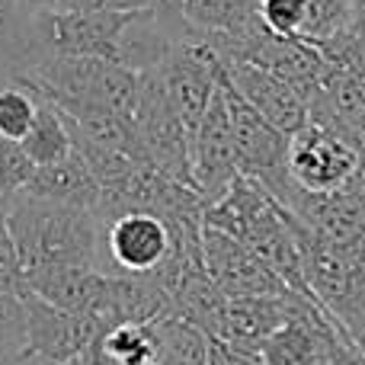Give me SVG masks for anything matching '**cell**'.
<instances>
[{
	"mask_svg": "<svg viewBox=\"0 0 365 365\" xmlns=\"http://www.w3.org/2000/svg\"><path fill=\"white\" fill-rule=\"evenodd\" d=\"M4 212L26 272L55 263H90L103 269L106 221L100 218V212L36 199L26 192L10 195L4 202Z\"/></svg>",
	"mask_w": 365,
	"mask_h": 365,
	"instance_id": "1",
	"label": "cell"
},
{
	"mask_svg": "<svg viewBox=\"0 0 365 365\" xmlns=\"http://www.w3.org/2000/svg\"><path fill=\"white\" fill-rule=\"evenodd\" d=\"M173 247V225L154 208H125L103 227V272L154 276Z\"/></svg>",
	"mask_w": 365,
	"mask_h": 365,
	"instance_id": "2",
	"label": "cell"
},
{
	"mask_svg": "<svg viewBox=\"0 0 365 365\" xmlns=\"http://www.w3.org/2000/svg\"><path fill=\"white\" fill-rule=\"evenodd\" d=\"M289 177L311 192H334L359 173V148L346 135L304 122L289 135Z\"/></svg>",
	"mask_w": 365,
	"mask_h": 365,
	"instance_id": "3",
	"label": "cell"
},
{
	"mask_svg": "<svg viewBox=\"0 0 365 365\" xmlns=\"http://www.w3.org/2000/svg\"><path fill=\"white\" fill-rule=\"evenodd\" d=\"M189 158H192V186L205 205L221 199L234 186V180L240 177V158H237V145H234V132H231V115H227L225 83H218V90L212 93L205 113H202L199 125H195Z\"/></svg>",
	"mask_w": 365,
	"mask_h": 365,
	"instance_id": "4",
	"label": "cell"
},
{
	"mask_svg": "<svg viewBox=\"0 0 365 365\" xmlns=\"http://www.w3.org/2000/svg\"><path fill=\"white\" fill-rule=\"evenodd\" d=\"M221 83H225V100H227V115H231L234 145H237V158H240V173L263 182L266 189H276L289 177V164H285L289 135L279 132L272 122H266L227 81Z\"/></svg>",
	"mask_w": 365,
	"mask_h": 365,
	"instance_id": "5",
	"label": "cell"
},
{
	"mask_svg": "<svg viewBox=\"0 0 365 365\" xmlns=\"http://www.w3.org/2000/svg\"><path fill=\"white\" fill-rule=\"evenodd\" d=\"M202 253H205V269L215 279L227 298L244 295H279L289 292L285 279L259 257L253 247L237 240L234 234H225L218 227H202Z\"/></svg>",
	"mask_w": 365,
	"mask_h": 365,
	"instance_id": "6",
	"label": "cell"
},
{
	"mask_svg": "<svg viewBox=\"0 0 365 365\" xmlns=\"http://www.w3.org/2000/svg\"><path fill=\"white\" fill-rule=\"evenodd\" d=\"M225 81L263 115L266 122L279 128V132L292 135L295 128H302L308 122V103L304 96L292 87L289 81H282L279 74L259 68L250 61H225Z\"/></svg>",
	"mask_w": 365,
	"mask_h": 365,
	"instance_id": "7",
	"label": "cell"
},
{
	"mask_svg": "<svg viewBox=\"0 0 365 365\" xmlns=\"http://www.w3.org/2000/svg\"><path fill=\"white\" fill-rule=\"evenodd\" d=\"M26 317H29V349L51 356L55 362H64L71 356L83 353L106 334V327L93 314L61 311L55 304H48L45 298H38L32 289L26 292Z\"/></svg>",
	"mask_w": 365,
	"mask_h": 365,
	"instance_id": "8",
	"label": "cell"
},
{
	"mask_svg": "<svg viewBox=\"0 0 365 365\" xmlns=\"http://www.w3.org/2000/svg\"><path fill=\"white\" fill-rule=\"evenodd\" d=\"M304 295H308V292L289 289V292H279V295L227 298V304H225V330H221V336L250 343V346H259L272 330H279L292 314H295Z\"/></svg>",
	"mask_w": 365,
	"mask_h": 365,
	"instance_id": "9",
	"label": "cell"
},
{
	"mask_svg": "<svg viewBox=\"0 0 365 365\" xmlns=\"http://www.w3.org/2000/svg\"><path fill=\"white\" fill-rule=\"evenodd\" d=\"M19 192L36 195V199L64 202V205L93 208V212H100L103 186H100V180H96V173L90 170V164L81 158V151L74 148L71 158L58 160V164L36 167L32 177L26 180V186L19 189Z\"/></svg>",
	"mask_w": 365,
	"mask_h": 365,
	"instance_id": "10",
	"label": "cell"
},
{
	"mask_svg": "<svg viewBox=\"0 0 365 365\" xmlns=\"http://www.w3.org/2000/svg\"><path fill=\"white\" fill-rule=\"evenodd\" d=\"M103 279L106 272L90 263H55L26 272V282L38 298L71 314H83L93 304L96 292L103 289Z\"/></svg>",
	"mask_w": 365,
	"mask_h": 365,
	"instance_id": "11",
	"label": "cell"
},
{
	"mask_svg": "<svg viewBox=\"0 0 365 365\" xmlns=\"http://www.w3.org/2000/svg\"><path fill=\"white\" fill-rule=\"evenodd\" d=\"M154 362L158 365H205L208 362V334L180 317L177 311L154 317Z\"/></svg>",
	"mask_w": 365,
	"mask_h": 365,
	"instance_id": "12",
	"label": "cell"
},
{
	"mask_svg": "<svg viewBox=\"0 0 365 365\" xmlns=\"http://www.w3.org/2000/svg\"><path fill=\"white\" fill-rule=\"evenodd\" d=\"M19 148H23L26 158H29L36 167L58 164V160H64V158L74 154V135H71V125H68V119H64V113L51 100H42V96H38L36 119H32L26 138L19 141Z\"/></svg>",
	"mask_w": 365,
	"mask_h": 365,
	"instance_id": "13",
	"label": "cell"
},
{
	"mask_svg": "<svg viewBox=\"0 0 365 365\" xmlns=\"http://www.w3.org/2000/svg\"><path fill=\"white\" fill-rule=\"evenodd\" d=\"M182 19L199 32H240L259 19V0H186Z\"/></svg>",
	"mask_w": 365,
	"mask_h": 365,
	"instance_id": "14",
	"label": "cell"
},
{
	"mask_svg": "<svg viewBox=\"0 0 365 365\" xmlns=\"http://www.w3.org/2000/svg\"><path fill=\"white\" fill-rule=\"evenodd\" d=\"M100 349L115 365H151L154 362V336L148 324H115L100 336Z\"/></svg>",
	"mask_w": 365,
	"mask_h": 365,
	"instance_id": "15",
	"label": "cell"
},
{
	"mask_svg": "<svg viewBox=\"0 0 365 365\" xmlns=\"http://www.w3.org/2000/svg\"><path fill=\"white\" fill-rule=\"evenodd\" d=\"M26 353H29L26 295L0 289V365H13Z\"/></svg>",
	"mask_w": 365,
	"mask_h": 365,
	"instance_id": "16",
	"label": "cell"
},
{
	"mask_svg": "<svg viewBox=\"0 0 365 365\" xmlns=\"http://www.w3.org/2000/svg\"><path fill=\"white\" fill-rule=\"evenodd\" d=\"M349 10H353V0H308L298 38L311 45H324L343 36V32H349Z\"/></svg>",
	"mask_w": 365,
	"mask_h": 365,
	"instance_id": "17",
	"label": "cell"
},
{
	"mask_svg": "<svg viewBox=\"0 0 365 365\" xmlns=\"http://www.w3.org/2000/svg\"><path fill=\"white\" fill-rule=\"evenodd\" d=\"M38 109V96L19 83H4L0 87V138L23 141L29 132Z\"/></svg>",
	"mask_w": 365,
	"mask_h": 365,
	"instance_id": "18",
	"label": "cell"
},
{
	"mask_svg": "<svg viewBox=\"0 0 365 365\" xmlns=\"http://www.w3.org/2000/svg\"><path fill=\"white\" fill-rule=\"evenodd\" d=\"M32 170H36V164L26 158L19 141L0 138V195H4V202L26 186V180L32 177Z\"/></svg>",
	"mask_w": 365,
	"mask_h": 365,
	"instance_id": "19",
	"label": "cell"
},
{
	"mask_svg": "<svg viewBox=\"0 0 365 365\" xmlns=\"http://www.w3.org/2000/svg\"><path fill=\"white\" fill-rule=\"evenodd\" d=\"M0 289L16 292V295H26V292H29L23 259H19L16 240H13V231H10V225H6L4 205H0Z\"/></svg>",
	"mask_w": 365,
	"mask_h": 365,
	"instance_id": "20",
	"label": "cell"
},
{
	"mask_svg": "<svg viewBox=\"0 0 365 365\" xmlns=\"http://www.w3.org/2000/svg\"><path fill=\"white\" fill-rule=\"evenodd\" d=\"M308 0H259V19L276 36H298Z\"/></svg>",
	"mask_w": 365,
	"mask_h": 365,
	"instance_id": "21",
	"label": "cell"
},
{
	"mask_svg": "<svg viewBox=\"0 0 365 365\" xmlns=\"http://www.w3.org/2000/svg\"><path fill=\"white\" fill-rule=\"evenodd\" d=\"M330 64H340V68L353 71L356 77L365 81V38L362 36H353V32H343V36L330 38L324 45H314Z\"/></svg>",
	"mask_w": 365,
	"mask_h": 365,
	"instance_id": "22",
	"label": "cell"
},
{
	"mask_svg": "<svg viewBox=\"0 0 365 365\" xmlns=\"http://www.w3.org/2000/svg\"><path fill=\"white\" fill-rule=\"evenodd\" d=\"M208 365H266L259 346L227 336H208Z\"/></svg>",
	"mask_w": 365,
	"mask_h": 365,
	"instance_id": "23",
	"label": "cell"
},
{
	"mask_svg": "<svg viewBox=\"0 0 365 365\" xmlns=\"http://www.w3.org/2000/svg\"><path fill=\"white\" fill-rule=\"evenodd\" d=\"M182 6L186 0H148V10L154 13V19L164 26L170 38H180L189 29V23L182 19Z\"/></svg>",
	"mask_w": 365,
	"mask_h": 365,
	"instance_id": "24",
	"label": "cell"
},
{
	"mask_svg": "<svg viewBox=\"0 0 365 365\" xmlns=\"http://www.w3.org/2000/svg\"><path fill=\"white\" fill-rule=\"evenodd\" d=\"M61 10H87V13H132L145 10L148 0H48Z\"/></svg>",
	"mask_w": 365,
	"mask_h": 365,
	"instance_id": "25",
	"label": "cell"
},
{
	"mask_svg": "<svg viewBox=\"0 0 365 365\" xmlns=\"http://www.w3.org/2000/svg\"><path fill=\"white\" fill-rule=\"evenodd\" d=\"M327 365H365V346H359L356 340H343L340 346L334 349Z\"/></svg>",
	"mask_w": 365,
	"mask_h": 365,
	"instance_id": "26",
	"label": "cell"
},
{
	"mask_svg": "<svg viewBox=\"0 0 365 365\" xmlns=\"http://www.w3.org/2000/svg\"><path fill=\"white\" fill-rule=\"evenodd\" d=\"M349 32L365 38V0H353V10H349Z\"/></svg>",
	"mask_w": 365,
	"mask_h": 365,
	"instance_id": "27",
	"label": "cell"
},
{
	"mask_svg": "<svg viewBox=\"0 0 365 365\" xmlns=\"http://www.w3.org/2000/svg\"><path fill=\"white\" fill-rule=\"evenodd\" d=\"M13 365H61V362H55L51 356H42V353H36V349H29V353L19 356Z\"/></svg>",
	"mask_w": 365,
	"mask_h": 365,
	"instance_id": "28",
	"label": "cell"
},
{
	"mask_svg": "<svg viewBox=\"0 0 365 365\" xmlns=\"http://www.w3.org/2000/svg\"><path fill=\"white\" fill-rule=\"evenodd\" d=\"M61 365H87V359H83V353H77V356H71V359H64Z\"/></svg>",
	"mask_w": 365,
	"mask_h": 365,
	"instance_id": "29",
	"label": "cell"
},
{
	"mask_svg": "<svg viewBox=\"0 0 365 365\" xmlns=\"http://www.w3.org/2000/svg\"><path fill=\"white\" fill-rule=\"evenodd\" d=\"M359 177L365 180V141L359 145Z\"/></svg>",
	"mask_w": 365,
	"mask_h": 365,
	"instance_id": "30",
	"label": "cell"
},
{
	"mask_svg": "<svg viewBox=\"0 0 365 365\" xmlns=\"http://www.w3.org/2000/svg\"><path fill=\"white\" fill-rule=\"evenodd\" d=\"M4 26H6V4L0 0V32H4Z\"/></svg>",
	"mask_w": 365,
	"mask_h": 365,
	"instance_id": "31",
	"label": "cell"
},
{
	"mask_svg": "<svg viewBox=\"0 0 365 365\" xmlns=\"http://www.w3.org/2000/svg\"><path fill=\"white\" fill-rule=\"evenodd\" d=\"M0 205H4V195H0Z\"/></svg>",
	"mask_w": 365,
	"mask_h": 365,
	"instance_id": "32",
	"label": "cell"
},
{
	"mask_svg": "<svg viewBox=\"0 0 365 365\" xmlns=\"http://www.w3.org/2000/svg\"><path fill=\"white\" fill-rule=\"evenodd\" d=\"M151 365H158V362H151Z\"/></svg>",
	"mask_w": 365,
	"mask_h": 365,
	"instance_id": "33",
	"label": "cell"
},
{
	"mask_svg": "<svg viewBox=\"0 0 365 365\" xmlns=\"http://www.w3.org/2000/svg\"><path fill=\"white\" fill-rule=\"evenodd\" d=\"M205 365H208V362H205Z\"/></svg>",
	"mask_w": 365,
	"mask_h": 365,
	"instance_id": "34",
	"label": "cell"
}]
</instances>
